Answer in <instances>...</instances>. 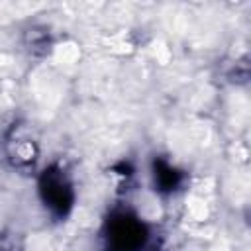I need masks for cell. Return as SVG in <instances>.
<instances>
[{
	"label": "cell",
	"instance_id": "6da1fadb",
	"mask_svg": "<svg viewBox=\"0 0 251 251\" xmlns=\"http://www.w3.org/2000/svg\"><path fill=\"white\" fill-rule=\"evenodd\" d=\"M145 241V227L139 220L120 214L108 224V249L110 251H139Z\"/></svg>",
	"mask_w": 251,
	"mask_h": 251
},
{
	"label": "cell",
	"instance_id": "7a4b0ae2",
	"mask_svg": "<svg viewBox=\"0 0 251 251\" xmlns=\"http://www.w3.org/2000/svg\"><path fill=\"white\" fill-rule=\"evenodd\" d=\"M39 188L45 204L51 210H55L57 214H67V210L73 204V190L61 171H53V169L45 171V175L41 176Z\"/></svg>",
	"mask_w": 251,
	"mask_h": 251
}]
</instances>
